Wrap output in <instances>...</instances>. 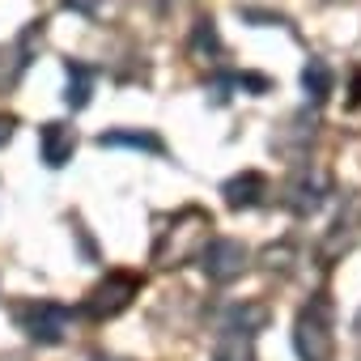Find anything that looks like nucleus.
I'll list each match as a JSON object with an SVG mask.
<instances>
[{"label":"nucleus","instance_id":"obj_1","mask_svg":"<svg viewBox=\"0 0 361 361\" xmlns=\"http://www.w3.org/2000/svg\"><path fill=\"white\" fill-rule=\"evenodd\" d=\"M209 230H213V217L204 209H183L170 221V230H161V238L153 247V259L161 268H178L183 259H192L209 243Z\"/></svg>","mask_w":361,"mask_h":361},{"label":"nucleus","instance_id":"obj_2","mask_svg":"<svg viewBox=\"0 0 361 361\" xmlns=\"http://www.w3.org/2000/svg\"><path fill=\"white\" fill-rule=\"evenodd\" d=\"M293 344L302 353V361H331V302L319 293L310 298V306H302L298 314V327H293Z\"/></svg>","mask_w":361,"mask_h":361},{"label":"nucleus","instance_id":"obj_3","mask_svg":"<svg viewBox=\"0 0 361 361\" xmlns=\"http://www.w3.org/2000/svg\"><path fill=\"white\" fill-rule=\"evenodd\" d=\"M18 327L35 340V344H60L73 327V306L64 302H47V298H35V302H22L13 310Z\"/></svg>","mask_w":361,"mask_h":361},{"label":"nucleus","instance_id":"obj_4","mask_svg":"<svg viewBox=\"0 0 361 361\" xmlns=\"http://www.w3.org/2000/svg\"><path fill=\"white\" fill-rule=\"evenodd\" d=\"M136 293H140V276L136 272H106V281H98L90 289V298H85L81 310L102 323V319H115L119 310H128Z\"/></svg>","mask_w":361,"mask_h":361},{"label":"nucleus","instance_id":"obj_5","mask_svg":"<svg viewBox=\"0 0 361 361\" xmlns=\"http://www.w3.org/2000/svg\"><path fill=\"white\" fill-rule=\"evenodd\" d=\"M247 247L238 243V238H209L204 247H200V264H204V272H209V281H217V285H230L234 276H243V268H247Z\"/></svg>","mask_w":361,"mask_h":361},{"label":"nucleus","instance_id":"obj_6","mask_svg":"<svg viewBox=\"0 0 361 361\" xmlns=\"http://www.w3.org/2000/svg\"><path fill=\"white\" fill-rule=\"evenodd\" d=\"M39 153H43V166H51V170L68 166L73 153H77V128L64 123V119L43 123V128H39Z\"/></svg>","mask_w":361,"mask_h":361},{"label":"nucleus","instance_id":"obj_7","mask_svg":"<svg viewBox=\"0 0 361 361\" xmlns=\"http://www.w3.org/2000/svg\"><path fill=\"white\" fill-rule=\"evenodd\" d=\"M221 196H226L230 209H255V204H264V196H268V178H264L259 170H243V174H234L230 183L221 188Z\"/></svg>","mask_w":361,"mask_h":361},{"label":"nucleus","instance_id":"obj_8","mask_svg":"<svg viewBox=\"0 0 361 361\" xmlns=\"http://www.w3.org/2000/svg\"><path fill=\"white\" fill-rule=\"evenodd\" d=\"M98 145H128V149H145V153H166V140L157 132H132V128H115V132H102Z\"/></svg>","mask_w":361,"mask_h":361},{"label":"nucleus","instance_id":"obj_9","mask_svg":"<svg viewBox=\"0 0 361 361\" xmlns=\"http://www.w3.org/2000/svg\"><path fill=\"white\" fill-rule=\"evenodd\" d=\"M90 94H94V68L68 60V94H64V102H68L73 111H85V106H90Z\"/></svg>","mask_w":361,"mask_h":361},{"label":"nucleus","instance_id":"obj_10","mask_svg":"<svg viewBox=\"0 0 361 361\" xmlns=\"http://www.w3.org/2000/svg\"><path fill=\"white\" fill-rule=\"evenodd\" d=\"M264 323H268V310L255 306V302H247V306H230V314H226V331H238V336H255Z\"/></svg>","mask_w":361,"mask_h":361},{"label":"nucleus","instance_id":"obj_11","mask_svg":"<svg viewBox=\"0 0 361 361\" xmlns=\"http://www.w3.org/2000/svg\"><path fill=\"white\" fill-rule=\"evenodd\" d=\"M319 196H323V178H298V183L289 188V209L293 213H314L319 209Z\"/></svg>","mask_w":361,"mask_h":361},{"label":"nucleus","instance_id":"obj_12","mask_svg":"<svg viewBox=\"0 0 361 361\" xmlns=\"http://www.w3.org/2000/svg\"><path fill=\"white\" fill-rule=\"evenodd\" d=\"M302 85H306V94H310L314 102H323V98L331 94V68H327L323 60H310V64L302 68Z\"/></svg>","mask_w":361,"mask_h":361},{"label":"nucleus","instance_id":"obj_13","mask_svg":"<svg viewBox=\"0 0 361 361\" xmlns=\"http://www.w3.org/2000/svg\"><path fill=\"white\" fill-rule=\"evenodd\" d=\"M192 51H196V56H209V60L221 51V39H217V22H213V18H200V22H196Z\"/></svg>","mask_w":361,"mask_h":361},{"label":"nucleus","instance_id":"obj_14","mask_svg":"<svg viewBox=\"0 0 361 361\" xmlns=\"http://www.w3.org/2000/svg\"><path fill=\"white\" fill-rule=\"evenodd\" d=\"M247 340H251V336L226 331V340L217 344V357H213V361H247Z\"/></svg>","mask_w":361,"mask_h":361},{"label":"nucleus","instance_id":"obj_15","mask_svg":"<svg viewBox=\"0 0 361 361\" xmlns=\"http://www.w3.org/2000/svg\"><path fill=\"white\" fill-rule=\"evenodd\" d=\"M60 5H64V9H77V13H98L106 0H60Z\"/></svg>","mask_w":361,"mask_h":361},{"label":"nucleus","instance_id":"obj_16","mask_svg":"<svg viewBox=\"0 0 361 361\" xmlns=\"http://www.w3.org/2000/svg\"><path fill=\"white\" fill-rule=\"evenodd\" d=\"M13 128H18L13 115H0V145H9V140H13Z\"/></svg>","mask_w":361,"mask_h":361},{"label":"nucleus","instance_id":"obj_17","mask_svg":"<svg viewBox=\"0 0 361 361\" xmlns=\"http://www.w3.org/2000/svg\"><path fill=\"white\" fill-rule=\"evenodd\" d=\"M353 98H357V102H361V77H357V85H353Z\"/></svg>","mask_w":361,"mask_h":361},{"label":"nucleus","instance_id":"obj_18","mask_svg":"<svg viewBox=\"0 0 361 361\" xmlns=\"http://www.w3.org/2000/svg\"><path fill=\"white\" fill-rule=\"evenodd\" d=\"M94 361H111V357H94Z\"/></svg>","mask_w":361,"mask_h":361}]
</instances>
